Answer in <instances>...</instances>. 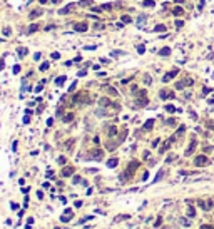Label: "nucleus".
<instances>
[{
    "mask_svg": "<svg viewBox=\"0 0 214 229\" xmlns=\"http://www.w3.org/2000/svg\"><path fill=\"white\" fill-rule=\"evenodd\" d=\"M137 166H139V162H137V161L130 162V164H129V167H127V171H126V172H124V174L121 176V181L124 182L126 179H129V177H130V176H132V174L135 172V169H137Z\"/></svg>",
    "mask_w": 214,
    "mask_h": 229,
    "instance_id": "f257e3e1",
    "label": "nucleus"
},
{
    "mask_svg": "<svg viewBox=\"0 0 214 229\" xmlns=\"http://www.w3.org/2000/svg\"><path fill=\"white\" fill-rule=\"evenodd\" d=\"M209 164V159L206 157V156H197L196 159H194V166H197V167H201V166H207Z\"/></svg>",
    "mask_w": 214,
    "mask_h": 229,
    "instance_id": "f03ea898",
    "label": "nucleus"
},
{
    "mask_svg": "<svg viewBox=\"0 0 214 229\" xmlns=\"http://www.w3.org/2000/svg\"><path fill=\"white\" fill-rule=\"evenodd\" d=\"M77 5H79V4H69V5H65L64 8H60V10H59V13H60V15H67V13H70V12H72V8H75Z\"/></svg>",
    "mask_w": 214,
    "mask_h": 229,
    "instance_id": "7ed1b4c3",
    "label": "nucleus"
},
{
    "mask_svg": "<svg viewBox=\"0 0 214 229\" xmlns=\"http://www.w3.org/2000/svg\"><path fill=\"white\" fill-rule=\"evenodd\" d=\"M176 75H177V69H174V70L167 72V74L164 75V77H162V82H169L171 79H174V77H176Z\"/></svg>",
    "mask_w": 214,
    "mask_h": 229,
    "instance_id": "20e7f679",
    "label": "nucleus"
},
{
    "mask_svg": "<svg viewBox=\"0 0 214 229\" xmlns=\"http://www.w3.org/2000/svg\"><path fill=\"white\" fill-rule=\"evenodd\" d=\"M147 104V97H146V90H141V94H139V99H137V105H146Z\"/></svg>",
    "mask_w": 214,
    "mask_h": 229,
    "instance_id": "39448f33",
    "label": "nucleus"
},
{
    "mask_svg": "<svg viewBox=\"0 0 214 229\" xmlns=\"http://www.w3.org/2000/svg\"><path fill=\"white\" fill-rule=\"evenodd\" d=\"M196 146H197V141H196V139H192V141L189 142V147L186 149V156H191V154H192V150L196 149Z\"/></svg>",
    "mask_w": 214,
    "mask_h": 229,
    "instance_id": "423d86ee",
    "label": "nucleus"
},
{
    "mask_svg": "<svg viewBox=\"0 0 214 229\" xmlns=\"http://www.w3.org/2000/svg\"><path fill=\"white\" fill-rule=\"evenodd\" d=\"M42 13H44V10H40V8H35V10H32V12L29 13V18H30V20H34V18L40 17Z\"/></svg>",
    "mask_w": 214,
    "mask_h": 229,
    "instance_id": "0eeeda50",
    "label": "nucleus"
},
{
    "mask_svg": "<svg viewBox=\"0 0 214 229\" xmlns=\"http://www.w3.org/2000/svg\"><path fill=\"white\" fill-rule=\"evenodd\" d=\"M38 29H40V24H32L29 29H27V35H32L34 32H37Z\"/></svg>",
    "mask_w": 214,
    "mask_h": 229,
    "instance_id": "6e6552de",
    "label": "nucleus"
},
{
    "mask_svg": "<svg viewBox=\"0 0 214 229\" xmlns=\"http://www.w3.org/2000/svg\"><path fill=\"white\" fill-rule=\"evenodd\" d=\"M159 95H161V99H172V97H174V92H167V90H161V92H159Z\"/></svg>",
    "mask_w": 214,
    "mask_h": 229,
    "instance_id": "1a4fd4ad",
    "label": "nucleus"
},
{
    "mask_svg": "<svg viewBox=\"0 0 214 229\" xmlns=\"http://www.w3.org/2000/svg\"><path fill=\"white\" fill-rule=\"evenodd\" d=\"M74 29H75L77 32H85V30L89 29V25H87V24H75Z\"/></svg>",
    "mask_w": 214,
    "mask_h": 229,
    "instance_id": "9d476101",
    "label": "nucleus"
},
{
    "mask_svg": "<svg viewBox=\"0 0 214 229\" xmlns=\"http://www.w3.org/2000/svg\"><path fill=\"white\" fill-rule=\"evenodd\" d=\"M197 204H199V206H201L202 209H206V211H207V209H211V207H212V201H207V202H206V201H199Z\"/></svg>",
    "mask_w": 214,
    "mask_h": 229,
    "instance_id": "9b49d317",
    "label": "nucleus"
},
{
    "mask_svg": "<svg viewBox=\"0 0 214 229\" xmlns=\"http://www.w3.org/2000/svg\"><path fill=\"white\" fill-rule=\"evenodd\" d=\"M117 164H119V159H117V157H112V159H109V161H107V167H110V169H112V167H115Z\"/></svg>",
    "mask_w": 214,
    "mask_h": 229,
    "instance_id": "f8f14e48",
    "label": "nucleus"
},
{
    "mask_svg": "<svg viewBox=\"0 0 214 229\" xmlns=\"http://www.w3.org/2000/svg\"><path fill=\"white\" fill-rule=\"evenodd\" d=\"M74 174V167H65L64 171H62V176L64 177H69V176H72Z\"/></svg>",
    "mask_w": 214,
    "mask_h": 229,
    "instance_id": "ddd939ff",
    "label": "nucleus"
},
{
    "mask_svg": "<svg viewBox=\"0 0 214 229\" xmlns=\"http://www.w3.org/2000/svg\"><path fill=\"white\" fill-rule=\"evenodd\" d=\"M152 125H154V121H152V119H149V121L144 124V130H151V129H152Z\"/></svg>",
    "mask_w": 214,
    "mask_h": 229,
    "instance_id": "4468645a",
    "label": "nucleus"
},
{
    "mask_svg": "<svg viewBox=\"0 0 214 229\" xmlns=\"http://www.w3.org/2000/svg\"><path fill=\"white\" fill-rule=\"evenodd\" d=\"M115 132H117L115 125H110V127H109V130H107V136H110V137H112V136H115Z\"/></svg>",
    "mask_w": 214,
    "mask_h": 229,
    "instance_id": "2eb2a0df",
    "label": "nucleus"
},
{
    "mask_svg": "<svg viewBox=\"0 0 214 229\" xmlns=\"http://www.w3.org/2000/svg\"><path fill=\"white\" fill-rule=\"evenodd\" d=\"M27 52H29V50H27L25 47H18V57H25Z\"/></svg>",
    "mask_w": 214,
    "mask_h": 229,
    "instance_id": "dca6fc26",
    "label": "nucleus"
},
{
    "mask_svg": "<svg viewBox=\"0 0 214 229\" xmlns=\"http://www.w3.org/2000/svg\"><path fill=\"white\" fill-rule=\"evenodd\" d=\"M121 22H124V24H130V22H132V18H130L129 15H122V17H121Z\"/></svg>",
    "mask_w": 214,
    "mask_h": 229,
    "instance_id": "f3484780",
    "label": "nucleus"
},
{
    "mask_svg": "<svg viewBox=\"0 0 214 229\" xmlns=\"http://www.w3.org/2000/svg\"><path fill=\"white\" fill-rule=\"evenodd\" d=\"M169 54H171V49L169 47H164V49L159 50V55H169Z\"/></svg>",
    "mask_w": 214,
    "mask_h": 229,
    "instance_id": "a211bd4d",
    "label": "nucleus"
},
{
    "mask_svg": "<svg viewBox=\"0 0 214 229\" xmlns=\"http://www.w3.org/2000/svg\"><path fill=\"white\" fill-rule=\"evenodd\" d=\"M146 20H147V17H146V15H141V17L137 18V25H139V27H141V25H144V22H146Z\"/></svg>",
    "mask_w": 214,
    "mask_h": 229,
    "instance_id": "6ab92c4d",
    "label": "nucleus"
},
{
    "mask_svg": "<svg viewBox=\"0 0 214 229\" xmlns=\"http://www.w3.org/2000/svg\"><path fill=\"white\" fill-rule=\"evenodd\" d=\"M65 79H67V77H65V75H60V77H59V79H57V80H55V84H57V85H62V84L65 82Z\"/></svg>",
    "mask_w": 214,
    "mask_h": 229,
    "instance_id": "aec40b11",
    "label": "nucleus"
},
{
    "mask_svg": "<svg viewBox=\"0 0 214 229\" xmlns=\"http://www.w3.org/2000/svg\"><path fill=\"white\" fill-rule=\"evenodd\" d=\"M101 105H102V107H109V105H110V100L104 97V99H101Z\"/></svg>",
    "mask_w": 214,
    "mask_h": 229,
    "instance_id": "412c9836",
    "label": "nucleus"
},
{
    "mask_svg": "<svg viewBox=\"0 0 214 229\" xmlns=\"http://www.w3.org/2000/svg\"><path fill=\"white\" fill-rule=\"evenodd\" d=\"M172 13H174V15H182V13H184V10H182L181 7H176V8L172 10Z\"/></svg>",
    "mask_w": 214,
    "mask_h": 229,
    "instance_id": "4be33fe9",
    "label": "nucleus"
},
{
    "mask_svg": "<svg viewBox=\"0 0 214 229\" xmlns=\"http://www.w3.org/2000/svg\"><path fill=\"white\" fill-rule=\"evenodd\" d=\"M105 90H107L110 95H117V90H115L114 87H109V85H107V87H105Z\"/></svg>",
    "mask_w": 214,
    "mask_h": 229,
    "instance_id": "5701e85b",
    "label": "nucleus"
},
{
    "mask_svg": "<svg viewBox=\"0 0 214 229\" xmlns=\"http://www.w3.org/2000/svg\"><path fill=\"white\" fill-rule=\"evenodd\" d=\"M162 176H164V171H159L157 176H155V179H154V182H159V181L162 179Z\"/></svg>",
    "mask_w": 214,
    "mask_h": 229,
    "instance_id": "b1692460",
    "label": "nucleus"
},
{
    "mask_svg": "<svg viewBox=\"0 0 214 229\" xmlns=\"http://www.w3.org/2000/svg\"><path fill=\"white\" fill-rule=\"evenodd\" d=\"M90 4H92V0H80V2H79L80 7H87V5H90Z\"/></svg>",
    "mask_w": 214,
    "mask_h": 229,
    "instance_id": "393cba45",
    "label": "nucleus"
},
{
    "mask_svg": "<svg viewBox=\"0 0 214 229\" xmlns=\"http://www.w3.org/2000/svg\"><path fill=\"white\" fill-rule=\"evenodd\" d=\"M154 30H155V32H164V30H166V25H155Z\"/></svg>",
    "mask_w": 214,
    "mask_h": 229,
    "instance_id": "a878e982",
    "label": "nucleus"
},
{
    "mask_svg": "<svg viewBox=\"0 0 214 229\" xmlns=\"http://www.w3.org/2000/svg\"><path fill=\"white\" fill-rule=\"evenodd\" d=\"M144 7H154V0H144Z\"/></svg>",
    "mask_w": 214,
    "mask_h": 229,
    "instance_id": "bb28decb",
    "label": "nucleus"
},
{
    "mask_svg": "<svg viewBox=\"0 0 214 229\" xmlns=\"http://www.w3.org/2000/svg\"><path fill=\"white\" fill-rule=\"evenodd\" d=\"M72 119H74V116H72V114H67V116L64 117V122H70Z\"/></svg>",
    "mask_w": 214,
    "mask_h": 229,
    "instance_id": "cd10ccee",
    "label": "nucleus"
},
{
    "mask_svg": "<svg viewBox=\"0 0 214 229\" xmlns=\"http://www.w3.org/2000/svg\"><path fill=\"white\" fill-rule=\"evenodd\" d=\"M206 127H209V129L214 130V121H207V122H206Z\"/></svg>",
    "mask_w": 214,
    "mask_h": 229,
    "instance_id": "c85d7f7f",
    "label": "nucleus"
},
{
    "mask_svg": "<svg viewBox=\"0 0 214 229\" xmlns=\"http://www.w3.org/2000/svg\"><path fill=\"white\" fill-rule=\"evenodd\" d=\"M94 29H97V30H101V29H104V24H101V22H97V24H94Z\"/></svg>",
    "mask_w": 214,
    "mask_h": 229,
    "instance_id": "c756f323",
    "label": "nucleus"
},
{
    "mask_svg": "<svg viewBox=\"0 0 214 229\" xmlns=\"http://www.w3.org/2000/svg\"><path fill=\"white\" fill-rule=\"evenodd\" d=\"M166 110L167 112H176V107L174 105H166Z\"/></svg>",
    "mask_w": 214,
    "mask_h": 229,
    "instance_id": "7c9ffc66",
    "label": "nucleus"
},
{
    "mask_svg": "<svg viewBox=\"0 0 214 229\" xmlns=\"http://www.w3.org/2000/svg\"><path fill=\"white\" fill-rule=\"evenodd\" d=\"M50 57L57 60V59H60V54H59V52H52V55H50Z\"/></svg>",
    "mask_w": 214,
    "mask_h": 229,
    "instance_id": "2f4dec72",
    "label": "nucleus"
},
{
    "mask_svg": "<svg viewBox=\"0 0 214 229\" xmlns=\"http://www.w3.org/2000/svg\"><path fill=\"white\" fill-rule=\"evenodd\" d=\"M194 214H196V211H194L192 207H189V209H187V216H191V217H192Z\"/></svg>",
    "mask_w": 214,
    "mask_h": 229,
    "instance_id": "473e14b6",
    "label": "nucleus"
},
{
    "mask_svg": "<svg viewBox=\"0 0 214 229\" xmlns=\"http://www.w3.org/2000/svg\"><path fill=\"white\" fill-rule=\"evenodd\" d=\"M137 52H139V54H144V52H146V47H144V45H139V47H137Z\"/></svg>",
    "mask_w": 214,
    "mask_h": 229,
    "instance_id": "72a5a7b5",
    "label": "nucleus"
},
{
    "mask_svg": "<svg viewBox=\"0 0 214 229\" xmlns=\"http://www.w3.org/2000/svg\"><path fill=\"white\" fill-rule=\"evenodd\" d=\"M49 69V62H44L42 65H40V70H47Z\"/></svg>",
    "mask_w": 214,
    "mask_h": 229,
    "instance_id": "f704fd0d",
    "label": "nucleus"
},
{
    "mask_svg": "<svg viewBox=\"0 0 214 229\" xmlns=\"http://www.w3.org/2000/svg\"><path fill=\"white\" fill-rule=\"evenodd\" d=\"M80 181H82V179H80L79 176H74V181H72V182H74V184H79Z\"/></svg>",
    "mask_w": 214,
    "mask_h": 229,
    "instance_id": "c9c22d12",
    "label": "nucleus"
},
{
    "mask_svg": "<svg viewBox=\"0 0 214 229\" xmlns=\"http://www.w3.org/2000/svg\"><path fill=\"white\" fill-rule=\"evenodd\" d=\"M182 25H184V22H182V20H176V27H177V29H181Z\"/></svg>",
    "mask_w": 214,
    "mask_h": 229,
    "instance_id": "e433bc0d",
    "label": "nucleus"
},
{
    "mask_svg": "<svg viewBox=\"0 0 214 229\" xmlns=\"http://www.w3.org/2000/svg\"><path fill=\"white\" fill-rule=\"evenodd\" d=\"M85 50H95L97 49V45H87V47H84Z\"/></svg>",
    "mask_w": 214,
    "mask_h": 229,
    "instance_id": "4c0bfd02",
    "label": "nucleus"
},
{
    "mask_svg": "<svg viewBox=\"0 0 214 229\" xmlns=\"http://www.w3.org/2000/svg\"><path fill=\"white\" fill-rule=\"evenodd\" d=\"M176 157H177V156H174V154H172V156H169V157H167V162H172V161H176Z\"/></svg>",
    "mask_w": 214,
    "mask_h": 229,
    "instance_id": "58836bf2",
    "label": "nucleus"
},
{
    "mask_svg": "<svg viewBox=\"0 0 214 229\" xmlns=\"http://www.w3.org/2000/svg\"><path fill=\"white\" fill-rule=\"evenodd\" d=\"M10 207L13 209V211H17V209H18V204H17V202H12V204H10Z\"/></svg>",
    "mask_w": 214,
    "mask_h": 229,
    "instance_id": "ea45409f",
    "label": "nucleus"
},
{
    "mask_svg": "<svg viewBox=\"0 0 214 229\" xmlns=\"http://www.w3.org/2000/svg\"><path fill=\"white\" fill-rule=\"evenodd\" d=\"M18 72H20V65H15L13 67V74H18Z\"/></svg>",
    "mask_w": 214,
    "mask_h": 229,
    "instance_id": "a19ab883",
    "label": "nucleus"
},
{
    "mask_svg": "<svg viewBox=\"0 0 214 229\" xmlns=\"http://www.w3.org/2000/svg\"><path fill=\"white\" fill-rule=\"evenodd\" d=\"M75 87H77V82H74V84H72V85H70V87H69V92H72V90H74V89H75Z\"/></svg>",
    "mask_w": 214,
    "mask_h": 229,
    "instance_id": "79ce46f5",
    "label": "nucleus"
},
{
    "mask_svg": "<svg viewBox=\"0 0 214 229\" xmlns=\"http://www.w3.org/2000/svg\"><path fill=\"white\" fill-rule=\"evenodd\" d=\"M144 82L146 84H151V77H149V75H146V77H144Z\"/></svg>",
    "mask_w": 214,
    "mask_h": 229,
    "instance_id": "37998d69",
    "label": "nucleus"
},
{
    "mask_svg": "<svg viewBox=\"0 0 214 229\" xmlns=\"http://www.w3.org/2000/svg\"><path fill=\"white\" fill-rule=\"evenodd\" d=\"M97 116H105V110H102V109L97 110Z\"/></svg>",
    "mask_w": 214,
    "mask_h": 229,
    "instance_id": "c03bdc74",
    "label": "nucleus"
},
{
    "mask_svg": "<svg viewBox=\"0 0 214 229\" xmlns=\"http://www.w3.org/2000/svg\"><path fill=\"white\" fill-rule=\"evenodd\" d=\"M37 197H38V199L44 197V192H42V191H38V192H37Z\"/></svg>",
    "mask_w": 214,
    "mask_h": 229,
    "instance_id": "a18cd8bd",
    "label": "nucleus"
},
{
    "mask_svg": "<svg viewBox=\"0 0 214 229\" xmlns=\"http://www.w3.org/2000/svg\"><path fill=\"white\" fill-rule=\"evenodd\" d=\"M59 164H65V157H64V156L59 157Z\"/></svg>",
    "mask_w": 214,
    "mask_h": 229,
    "instance_id": "49530a36",
    "label": "nucleus"
},
{
    "mask_svg": "<svg viewBox=\"0 0 214 229\" xmlns=\"http://www.w3.org/2000/svg\"><path fill=\"white\" fill-rule=\"evenodd\" d=\"M77 75H79V77H84V75H85V70H79V74H77Z\"/></svg>",
    "mask_w": 214,
    "mask_h": 229,
    "instance_id": "de8ad7c7",
    "label": "nucleus"
},
{
    "mask_svg": "<svg viewBox=\"0 0 214 229\" xmlns=\"http://www.w3.org/2000/svg\"><path fill=\"white\" fill-rule=\"evenodd\" d=\"M75 207H82V201H75Z\"/></svg>",
    "mask_w": 214,
    "mask_h": 229,
    "instance_id": "09e8293b",
    "label": "nucleus"
},
{
    "mask_svg": "<svg viewBox=\"0 0 214 229\" xmlns=\"http://www.w3.org/2000/svg\"><path fill=\"white\" fill-rule=\"evenodd\" d=\"M161 224H162V219H161V217H159V219H157V221H155V224H154V226H161Z\"/></svg>",
    "mask_w": 214,
    "mask_h": 229,
    "instance_id": "8fccbe9b",
    "label": "nucleus"
},
{
    "mask_svg": "<svg viewBox=\"0 0 214 229\" xmlns=\"http://www.w3.org/2000/svg\"><path fill=\"white\" fill-rule=\"evenodd\" d=\"M167 124H169V125H174V124H176V121H174V119H169Z\"/></svg>",
    "mask_w": 214,
    "mask_h": 229,
    "instance_id": "3c124183",
    "label": "nucleus"
},
{
    "mask_svg": "<svg viewBox=\"0 0 214 229\" xmlns=\"http://www.w3.org/2000/svg\"><path fill=\"white\" fill-rule=\"evenodd\" d=\"M52 29H55V25H52V24H50V25H47V27H45V30H52Z\"/></svg>",
    "mask_w": 214,
    "mask_h": 229,
    "instance_id": "603ef678",
    "label": "nucleus"
},
{
    "mask_svg": "<svg viewBox=\"0 0 214 229\" xmlns=\"http://www.w3.org/2000/svg\"><path fill=\"white\" fill-rule=\"evenodd\" d=\"M4 33H5V35H8V33H10V29H8V27H5V29H4Z\"/></svg>",
    "mask_w": 214,
    "mask_h": 229,
    "instance_id": "864d4df0",
    "label": "nucleus"
},
{
    "mask_svg": "<svg viewBox=\"0 0 214 229\" xmlns=\"http://www.w3.org/2000/svg\"><path fill=\"white\" fill-rule=\"evenodd\" d=\"M201 229H214V226H201Z\"/></svg>",
    "mask_w": 214,
    "mask_h": 229,
    "instance_id": "5fc2aeb1",
    "label": "nucleus"
},
{
    "mask_svg": "<svg viewBox=\"0 0 214 229\" xmlns=\"http://www.w3.org/2000/svg\"><path fill=\"white\" fill-rule=\"evenodd\" d=\"M40 90H42V84H40V85H37V87H35V92H40Z\"/></svg>",
    "mask_w": 214,
    "mask_h": 229,
    "instance_id": "6e6d98bb",
    "label": "nucleus"
},
{
    "mask_svg": "<svg viewBox=\"0 0 214 229\" xmlns=\"http://www.w3.org/2000/svg\"><path fill=\"white\" fill-rule=\"evenodd\" d=\"M209 92H212V89H209V87H206V89H204V94H209Z\"/></svg>",
    "mask_w": 214,
    "mask_h": 229,
    "instance_id": "4d7b16f0",
    "label": "nucleus"
},
{
    "mask_svg": "<svg viewBox=\"0 0 214 229\" xmlns=\"http://www.w3.org/2000/svg\"><path fill=\"white\" fill-rule=\"evenodd\" d=\"M181 221H182V224H184V226H189V221H187V219H181Z\"/></svg>",
    "mask_w": 214,
    "mask_h": 229,
    "instance_id": "13d9d810",
    "label": "nucleus"
},
{
    "mask_svg": "<svg viewBox=\"0 0 214 229\" xmlns=\"http://www.w3.org/2000/svg\"><path fill=\"white\" fill-rule=\"evenodd\" d=\"M49 2V0H40V4H47Z\"/></svg>",
    "mask_w": 214,
    "mask_h": 229,
    "instance_id": "bf43d9fd",
    "label": "nucleus"
}]
</instances>
